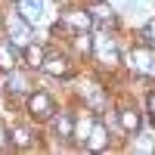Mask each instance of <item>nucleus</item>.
<instances>
[{
  "label": "nucleus",
  "mask_w": 155,
  "mask_h": 155,
  "mask_svg": "<svg viewBox=\"0 0 155 155\" xmlns=\"http://www.w3.org/2000/svg\"><path fill=\"white\" fill-rule=\"evenodd\" d=\"M56 130H59V137H71L74 134V121L68 118V115H62V118L56 121Z\"/></svg>",
  "instance_id": "f8f14e48"
},
{
  "label": "nucleus",
  "mask_w": 155,
  "mask_h": 155,
  "mask_svg": "<svg viewBox=\"0 0 155 155\" xmlns=\"http://www.w3.org/2000/svg\"><path fill=\"white\" fill-rule=\"evenodd\" d=\"M134 65H140V68H149V53H134Z\"/></svg>",
  "instance_id": "4468645a"
},
{
  "label": "nucleus",
  "mask_w": 155,
  "mask_h": 155,
  "mask_svg": "<svg viewBox=\"0 0 155 155\" xmlns=\"http://www.w3.org/2000/svg\"><path fill=\"white\" fill-rule=\"evenodd\" d=\"M16 62H19V50H12V41L0 44V68H16Z\"/></svg>",
  "instance_id": "39448f33"
},
{
  "label": "nucleus",
  "mask_w": 155,
  "mask_h": 155,
  "mask_svg": "<svg viewBox=\"0 0 155 155\" xmlns=\"http://www.w3.org/2000/svg\"><path fill=\"white\" fill-rule=\"evenodd\" d=\"M12 143H16V146H28L31 143V134H28V127H12Z\"/></svg>",
  "instance_id": "9b49d317"
},
{
  "label": "nucleus",
  "mask_w": 155,
  "mask_h": 155,
  "mask_svg": "<svg viewBox=\"0 0 155 155\" xmlns=\"http://www.w3.org/2000/svg\"><path fill=\"white\" fill-rule=\"evenodd\" d=\"M6 143V130H0V146H3Z\"/></svg>",
  "instance_id": "f3484780"
},
{
  "label": "nucleus",
  "mask_w": 155,
  "mask_h": 155,
  "mask_svg": "<svg viewBox=\"0 0 155 155\" xmlns=\"http://www.w3.org/2000/svg\"><path fill=\"white\" fill-rule=\"evenodd\" d=\"M121 127H124V130H130V134H137V130H140V115H137L134 109H124V112H121Z\"/></svg>",
  "instance_id": "1a4fd4ad"
},
{
  "label": "nucleus",
  "mask_w": 155,
  "mask_h": 155,
  "mask_svg": "<svg viewBox=\"0 0 155 155\" xmlns=\"http://www.w3.org/2000/svg\"><path fill=\"white\" fill-rule=\"evenodd\" d=\"M41 68H44L47 74H56V78H62V74H68V59H65V56H44Z\"/></svg>",
  "instance_id": "f03ea898"
},
{
  "label": "nucleus",
  "mask_w": 155,
  "mask_h": 155,
  "mask_svg": "<svg viewBox=\"0 0 155 155\" xmlns=\"http://www.w3.org/2000/svg\"><path fill=\"white\" fill-rule=\"evenodd\" d=\"M143 37H146L149 44H155V22H149L146 28H143Z\"/></svg>",
  "instance_id": "2eb2a0df"
},
{
  "label": "nucleus",
  "mask_w": 155,
  "mask_h": 155,
  "mask_svg": "<svg viewBox=\"0 0 155 155\" xmlns=\"http://www.w3.org/2000/svg\"><path fill=\"white\" fill-rule=\"evenodd\" d=\"M62 22L71 25V28H78V31H87V28H90V12H84V9L65 12V16H62Z\"/></svg>",
  "instance_id": "7ed1b4c3"
},
{
  "label": "nucleus",
  "mask_w": 155,
  "mask_h": 155,
  "mask_svg": "<svg viewBox=\"0 0 155 155\" xmlns=\"http://www.w3.org/2000/svg\"><path fill=\"white\" fill-rule=\"evenodd\" d=\"M53 112H56V102L50 99L47 93H31V96H28V115H31L34 121L53 118Z\"/></svg>",
  "instance_id": "f257e3e1"
},
{
  "label": "nucleus",
  "mask_w": 155,
  "mask_h": 155,
  "mask_svg": "<svg viewBox=\"0 0 155 155\" xmlns=\"http://www.w3.org/2000/svg\"><path fill=\"white\" fill-rule=\"evenodd\" d=\"M41 9H44V3H41V0H22V9H19V12H22V19L31 25V22H37V19H41Z\"/></svg>",
  "instance_id": "20e7f679"
},
{
  "label": "nucleus",
  "mask_w": 155,
  "mask_h": 155,
  "mask_svg": "<svg viewBox=\"0 0 155 155\" xmlns=\"http://www.w3.org/2000/svg\"><path fill=\"white\" fill-rule=\"evenodd\" d=\"M22 56L28 59V65H34V68H41V62H44V50L41 47H34V44H25V50H22Z\"/></svg>",
  "instance_id": "6e6552de"
},
{
  "label": "nucleus",
  "mask_w": 155,
  "mask_h": 155,
  "mask_svg": "<svg viewBox=\"0 0 155 155\" xmlns=\"http://www.w3.org/2000/svg\"><path fill=\"white\" fill-rule=\"evenodd\" d=\"M149 112H152V118H155V93H149Z\"/></svg>",
  "instance_id": "dca6fc26"
},
{
  "label": "nucleus",
  "mask_w": 155,
  "mask_h": 155,
  "mask_svg": "<svg viewBox=\"0 0 155 155\" xmlns=\"http://www.w3.org/2000/svg\"><path fill=\"white\" fill-rule=\"evenodd\" d=\"M99 59H102V65H115V62H118V50L112 47L109 37H102V41H99Z\"/></svg>",
  "instance_id": "0eeeda50"
},
{
  "label": "nucleus",
  "mask_w": 155,
  "mask_h": 155,
  "mask_svg": "<svg viewBox=\"0 0 155 155\" xmlns=\"http://www.w3.org/2000/svg\"><path fill=\"white\" fill-rule=\"evenodd\" d=\"M6 25H9V34L16 31V37H12V41H19L22 47L28 44V25H25V22H22L19 16H9V22H6Z\"/></svg>",
  "instance_id": "423d86ee"
},
{
  "label": "nucleus",
  "mask_w": 155,
  "mask_h": 155,
  "mask_svg": "<svg viewBox=\"0 0 155 155\" xmlns=\"http://www.w3.org/2000/svg\"><path fill=\"white\" fill-rule=\"evenodd\" d=\"M87 146L93 149V152H96V149H106V127H102V124L93 127V137H90V143H87Z\"/></svg>",
  "instance_id": "9d476101"
},
{
  "label": "nucleus",
  "mask_w": 155,
  "mask_h": 155,
  "mask_svg": "<svg viewBox=\"0 0 155 155\" xmlns=\"http://www.w3.org/2000/svg\"><path fill=\"white\" fill-rule=\"evenodd\" d=\"M22 90H25V78H9V93H22Z\"/></svg>",
  "instance_id": "ddd939ff"
}]
</instances>
